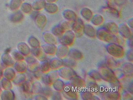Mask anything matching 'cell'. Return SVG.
Segmentation results:
<instances>
[{
    "label": "cell",
    "instance_id": "obj_13",
    "mask_svg": "<svg viewBox=\"0 0 133 100\" xmlns=\"http://www.w3.org/2000/svg\"><path fill=\"white\" fill-rule=\"evenodd\" d=\"M86 87L93 94L97 95H98L99 86L98 85L96 81L91 79L87 81L86 83Z\"/></svg>",
    "mask_w": 133,
    "mask_h": 100
},
{
    "label": "cell",
    "instance_id": "obj_5",
    "mask_svg": "<svg viewBox=\"0 0 133 100\" xmlns=\"http://www.w3.org/2000/svg\"><path fill=\"white\" fill-rule=\"evenodd\" d=\"M75 35L71 30H68L59 37V41L62 45L68 46H71L74 43Z\"/></svg>",
    "mask_w": 133,
    "mask_h": 100
},
{
    "label": "cell",
    "instance_id": "obj_20",
    "mask_svg": "<svg viewBox=\"0 0 133 100\" xmlns=\"http://www.w3.org/2000/svg\"><path fill=\"white\" fill-rule=\"evenodd\" d=\"M51 67L54 69H59L63 66L62 59L58 58H54L51 60Z\"/></svg>",
    "mask_w": 133,
    "mask_h": 100
},
{
    "label": "cell",
    "instance_id": "obj_21",
    "mask_svg": "<svg viewBox=\"0 0 133 100\" xmlns=\"http://www.w3.org/2000/svg\"><path fill=\"white\" fill-rule=\"evenodd\" d=\"M53 86L56 91L62 92L65 88V83L61 79H57L54 83Z\"/></svg>",
    "mask_w": 133,
    "mask_h": 100
},
{
    "label": "cell",
    "instance_id": "obj_15",
    "mask_svg": "<svg viewBox=\"0 0 133 100\" xmlns=\"http://www.w3.org/2000/svg\"><path fill=\"white\" fill-rule=\"evenodd\" d=\"M103 28L111 34L114 35L118 34V27L114 23H107L104 25Z\"/></svg>",
    "mask_w": 133,
    "mask_h": 100
},
{
    "label": "cell",
    "instance_id": "obj_19",
    "mask_svg": "<svg viewBox=\"0 0 133 100\" xmlns=\"http://www.w3.org/2000/svg\"><path fill=\"white\" fill-rule=\"evenodd\" d=\"M90 79L96 82H100L103 80L98 71L93 70L89 72L88 73Z\"/></svg>",
    "mask_w": 133,
    "mask_h": 100
},
{
    "label": "cell",
    "instance_id": "obj_6",
    "mask_svg": "<svg viewBox=\"0 0 133 100\" xmlns=\"http://www.w3.org/2000/svg\"><path fill=\"white\" fill-rule=\"evenodd\" d=\"M58 71L59 76L62 79L70 80L77 75L73 68L62 66Z\"/></svg>",
    "mask_w": 133,
    "mask_h": 100
},
{
    "label": "cell",
    "instance_id": "obj_12",
    "mask_svg": "<svg viewBox=\"0 0 133 100\" xmlns=\"http://www.w3.org/2000/svg\"><path fill=\"white\" fill-rule=\"evenodd\" d=\"M118 33L124 39H129L133 36L129 28L125 24H121L119 27Z\"/></svg>",
    "mask_w": 133,
    "mask_h": 100
},
{
    "label": "cell",
    "instance_id": "obj_4",
    "mask_svg": "<svg viewBox=\"0 0 133 100\" xmlns=\"http://www.w3.org/2000/svg\"><path fill=\"white\" fill-rule=\"evenodd\" d=\"M62 92L63 97L68 100H77L78 98V92L74 89L69 81L65 83V88Z\"/></svg>",
    "mask_w": 133,
    "mask_h": 100
},
{
    "label": "cell",
    "instance_id": "obj_24",
    "mask_svg": "<svg viewBox=\"0 0 133 100\" xmlns=\"http://www.w3.org/2000/svg\"><path fill=\"white\" fill-rule=\"evenodd\" d=\"M111 89L115 91L119 92L122 89V86L120 83V81L117 80L116 81L110 83Z\"/></svg>",
    "mask_w": 133,
    "mask_h": 100
},
{
    "label": "cell",
    "instance_id": "obj_10",
    "mask_svg": "<svg viewBox=\"0 0 133 100\" xmlns=\"http://www.w3.org/2000/svg\"><path fill=\"white\" fill-rule=\"evenodd\" d=\"M81 97L83 100H99L98 97L94 95L86 87L82 89L79 92Z\"/></svg>",
    "mask_w": 133,
    "mask_h": 100
},
{
    "label": "cell",
    "instance_id": "obj_29",
    "mask_svg": "<svg viewBox=\"0 0 133 100\" xmlns=\"http://www.w3.org/2000/svg\"><path fill=\"white\" fill-rule=\"evenodd\" d=\"M127 45H128V47L130 48H133V36L129 38V39H128V41H127Z\"/></svg>",
    "mask_w": 133,
    "mask_h": 100
},
{
    "label": "cell",
    "instance_id": "obj_28",
    "mask_svg": "<svg viewBox=\"0 0 133 100\" xmlns=\"http://www.w3.org/2000/svg\"><path fill=\"white\" fill-rule=\"evenodd\" d=\"M127 91L133 95V81H131L127 88Z\"/></svg>",
    "mask_w": 133,
    "mask_h": 100
},
{
    "label": "cell",
    "instance_id": "obj_16",
    "mask_svg": "<svg viewBox=\"0 0 133 100\" xmlns=\"http://www.w3.org/2000/svg\"><path fill=\"white\" fill-rule=\"evenodd\" d=\"M84 33L87 36L90 38H94L96 37V31L90 25H87L84 27Z\"/></svg>",
    "mask_w": 133,
    "mask_h": 100
},
{
    "label": "cell",
    "instance_id": "obj_1",
    "mask_svg": "<svg viewBox=\"0 0 133 100\" xmlns=\"http://www.w3.org/2000/svg\"><path fill=\"white\" fill-rule=\"evenodd\" d=\"M98 70L102 80L106 82L110 83L118 80L115 77L113 70L106 66L104 62L99 63Z\"/></svg>",
    "mask_w": 133,
    "mask_h": 100
},
{
    "label": "cell",
    "instance_id": "obj_26",
    "mask_svg": "<svg viewBox=\"0 0 133 100\" xmlns=\"http://www.w3.org/2000/svg\"><path fill=\"white\" fill-rule=\"evenodd\" d=\"M126 57L127 60L130 62H132L133 60V48H131L126 53Z\"/></svg>",
    "mask_w": 133,
    "mask_h": 100
},
{
    "label": "cell",
    "instance_id": "obj_7",
    "mask_svg": "<svg viewBox=\"0 0 133 100\" xmlns=\"http://www.w3.org/2000/svg\"><path fill=\"white\" fill-rule=\"evenodd\" d=\"M69 82L74 89L78 92L86 87V83L85 80L77 75L74 77Z\"/></svg>",
    "mask_w": 133,
    "mask_h": 100
},
{
    "label": "cell",
    "instance_id": "obj_25",
    "mask_svg": "<svg viewBox=\"0 0 133 100\" xmlns=\"http://www.w3.org/2000/svg\"><path fill=\"white\" fill-rule=\"evenodd\" d=\"M121 98L122 100H132L131 94L127 91H124L121 95Z\"/></svg>",
    "mask_w": 133,
    "mask_h": 100
},
{
    "label": "cell",
    "instance_id": "obj_3",
    "mask_svg": "<svg viewBox=\"0 0 133 100\" xmlns=\"http://www.w3.org/2000/svg\"><path fill=\"white\" fill-rule=\"evenodd\" d=\"M117 35H113L108 32L104 28H101L96 31V37L99 40L108 42L116 44Z\"/></svg>",
    "mask_w": 133,
    "mask_h": 100
},
{
    "label": "cell",
    "instance_id": "obj_18",
    "mask_svg": "<svg viewBox=\"0 0 133 100\" xmlns=\"http://www.w3.org/2000/svg\"><path fill=\"white\" fill-rule=\"evenodd\" d=\"M122 69L126 75H132L133 74V64L131 62H126L123 64Z\"/></svg>",
    "mask_w": 133,
    "mask_h": 100
},
{
    "label": "cell",
    "instance_id": "obj_30",
    "mask_svg": "<svg viewBox=\"0 0 133 100\" xmlns=\"http://www.w3.org/2000/svg\"><path fill=\"white\" fill-rule=\"evenodd\" d=\"M54 99L55 100H62V95L60 93V92H55L54 95Z\"/></svg>",
    "mask_w": 133,
    "mask_h": 100
},
{
    "label": "cell",
    "instance_id": "obj_27",
    "mask_svg": "<svg viewBox=\"0 0 133 100\" xmlns=\"http://www.w3.org/2000/svg\"><path fill=\"white\" fill-rule=\"evenodd\" d=\"M96 19H97V21H95L94 23V24L95 25H98L101 24V23H102V17H101L100 16H94Z\"/></svg>",
    "mask_w": 133,
    "mask_h": 100
},
{
    "label": "cell",
    "instance_id": "obj_22",
    "mask_svg": "<svg viewBox=\"0 0 133 100\" xmlns=\"http://www.w3.org/2000/svg\"><path fill=\"white\" fill-rule=\"evenodd\" d=\"M63 66L67 67L74 68L77 65L76 61L72 59H63Z\"/></svg>",
    "mask_w": 133,
    "mask_h": 100
},
{
    "label": "cell",
    "instance_id": "obj_17",
    "mask_svg": "<svg viewBox=\"0 0 133 100\" xmlns=\"http://www.w3.org/2000/svg\"><path fill=\"white\" fill-rule=\"evenodd\" d=\"M76 24L74 25L72 27L73 32L74 33L76 37H82L84 34V27L82 26L81 24H78V23H76Z\"/></svg>",
    "mask_w": 133,
    "mask_h": 100
},
{
    "label": "cell",
    "instance_id": "obj_8",
    "mask_svg": "<svg viewBox=\"0 0 133 100\" xmlns=\"http://www.w3.org/2000/svg\"><path fill=\"white\" fill-rule=\"evenodd\" d=\"M101 97L103 100H120L121 99V94L119 92L111 89H108Z\"/></svg>",
    "mask_w": 133,
    "mask_h": 100
},
{
    "label": "cell",
    "instance_id": "obj_23",
    "mask_svg": "<svg viewBox=\"0 0 133 100\" xmlns=\"http://www.w3.org/2000/svg\"><path fill=\"white\" fill-rule=\"evenodd\" d=\"M113 71L116 78L119 81L124 79L126 76L122 69L116 68L113 70Z\"/></svg>",
    "mask_w": 133,
    "mask_h": 100
},
{
    "label": "cell",
    "instance_id": "obj_2",
    "mask_svg": "<svg viewBox=\"0 0 133 100\" xmlns=\"http://www.w3.org/2000/svg\"><path fill=\"white\" fill-rule=\"evenodd\" d=\"M105 48L110 56L116 59L122 58L125 54L124 47L116 43H108L105 46Z\"/></svg>",
    "mask_w": 133,
    "mask_h": 100
},
{
    "label": "cell",
    "instance_id": "obj_11",
    "mask_svg": "<svg viewBox=\"0 0 133 100\" xmlns=\"http://www.w3.org/2000/svg\"><path fill=\"white\" fill-rule=\"evenodd\" d=\"M69 50L68 46L61 44L56 48V56L58 58L62 59H64L67 56Z\"/></svg>",
    "mask_w": 133,
    "mask_h": 100
},
{
    "label": "cell",
    "instance_id": "obj_9",
    "mask_svg": "<svg viewBox=\"0 0 133 100\" xmlns=\"http://www.w3.org/2000/svg\"><path fill=\"white\" fill-rule=\"evenodd\" d=\"M67 56L70 59L76 61L81 60L84 58V56L81 51L74 48L69 49Z\"/></svg>",
    "mask_w": 133,
    "mask_h": 100
},
{
    "label": "cell",
    "instance_id": "obj_14",
    "mask_svg": "<svg viewBox=\"0 0 133 100\" xmlns=\"http://www.w3.org/2000/svg\"><path fill=\"white\" fill-rule=\"evenodd\" d=\"M104 63L106 66L111 70H114L118 67V63L111 56H107L105 57Z\"/></svg>",
    "mask_w": 133,
    "mask_h": 100
}]
</instances>
